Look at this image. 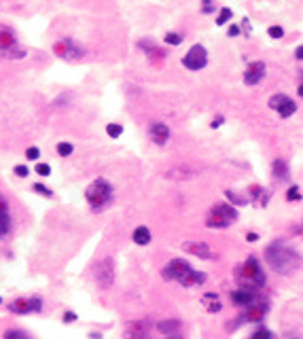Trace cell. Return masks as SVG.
<instances>
[{
	"instance_id": "cell-1",
	"label": "cell",
	"mask_w": 303,
	"mask_h": 339,
	"mask_svg": "<svg viewBox=\"0 0 303 339\" xmlns=\"http://www.w3.org/2000/svg\"><path fill=\"white\" fill-rule=\"evenodd\" d=\"M265 259H267V265L280 275H291L301 267V257L282 242H271L267 246Z\"/></svg>"
},
{
	"instance_id": "cell-2",
	"label": "cell",
	"mask_w": 303,
	"mask_h": 339,
	"mask_svg": "<svg viewBox=\"0 0 303 339\" xmlns=\"http://www.w3.org/2000/svg\"><path fill=\"white\" fill-rule=\"evenodd\" d=\"M85 200L94 212H104L115 200V189L106 178H96L85 189Z\"/></svg>"
},
{
	"instance_id": "cell-3",
	"label": "cell",
	"mask_w": 303,
	"mask_h": 339,
	"mask_svg": "<svg viewBox=\"0 0 303 339\" xmlns=\"http://www.w3.org/2000/svg\"><path fill=\"white\" fill-rule=\"evenodd\" d=\"M237 282H239V288H250V291H259V288L265 286L267 278L255 257H248L244 261V265L239 267Z\"/></svg>"
},
{
	"instance_id": "cell-4",
	"label": "cell",
	"mask_w": 303,
	"mask_h": 339,
	"mask_svg": "<svg viewBox=\"0 0 303 339\" xmlns=\"http://www.w3.org/2000/svg\"><path fill=\"white\" fill-rule=\"evenodd\" d=\"M195 270L191 267V263L185 259H172L170 263H168L164 270H161V275H164L166 280H172V282H178V284L185 286L189 275H191Z\"/></svg>"
},
{
	"instance_id": "cell-5",
	"label": "cell",
	"mask_w": 303,
	"mask_h": 339,
	"mask_svg": "<svg viewBox=\"0 0 303 339\" xmlns=\"http://www.w3.org/2000/svg\"><path fill=\"white\" fill-rule=\"evenodd\" d=\"M0 55L2 58H11V60L26 58V51L22 47H17L15 32L6 26H0Z\"/></svg>"
},
{
	"instance_id": "cell-6",
	"label": "cell",
	"mask_w": 303,
	"mask_h": 339,
	"mask_svg": "<svg viewBox=\"0 0 303 339\" xmlns=\"http://www.w3.org/2000/svg\"><path fill=\"white\" fill-rule=\"evenodd\" d=\"M53 51L58 58L68 60V62H79L81 58H85V47H81L72 38H62L53 45Z\"/></svg>"
},
{
	"instance_id": "cell-7",
	"label": "cell",
	"mask_w": 303,
	"mask_h": 339,
	"mask_svg": "<svg viewBox=\"0 0 303 339\" xmlns=\"http://www.w3.org/2000/svg\"><path fill=\"white\" fill-rule=\"evenodd\" d=\"M182 66L191 72H197V70H203L208 66V51L203 45H193L182 58Z\"/></svg>"
},
{
	"instance_id": "cell-8",
	"label": "cell",
	"mask_w": 303,
	"mask_h": 339,
	"mask_svg": "<svg viewBox=\"0 0 303 339\" xmlns=\"http://www.w3.org/2000/svg\"><path fill=\"white\" fill-rule=\"evenodd\" d=\"M9 312L24 316V314H38L43 312V301L38 297H19V299L9 303Z\"/></svg>"
},
{
	"instance_id": "cell-9",
	"label": "cell",
	"mask_w": 303,
	"mask_h": 339,
	"mask_svg": "<svg viewBox=\"0 0 303 339\" xmlns=\"http://www.w3.org/2000/svg\"><path fill=\"white\" fill-rule=\"evenodd\" d=\"M96 280L98 284H100L102 288H110L112 282H115V261H112L110 257L102 259L100 263H98L96 267Z\"/></svg>"
},
{
	"instance_id": "cell-10",
	"label": "cell",
	"mask_w": 303,
	"mask_h": 339,
	"mask_svg": "<svg viewBox=\"0 0 303 339\" xmlns=\"http://www.w3.org/2000/svg\"><path fill=\"white\" fill-rule=\"evenodd\" d=\"M265 314H267V303L265 301H257V303H252L250 307H246L244 312H242V316L237 318L236 320V324L231 322V329H237V324L239 322H261L265 318Z\"/></svg>"
},
{
	"instance_id": "cell-11",
	"label": "cell",
	"mask_w": 303,
	"mask_h": 339,
	"mask_svg": "<svg viewBox=\"0 0 303 339\" xmlns=\"http://www.w3.org/2000/svg\"><path fill=\"white\" fill-rule=\"evenodd\" d=\"M265 72H267L265 62H252L250 66L246 68V72H244V85H248V87L259 85L261 81L265 79Z\"/></svg>"
},
{
	"instance_id": "cell-12",
	"label": "cell",
	"mask_w": 303,
	"mask_h": 339,
	"mask_svg": "<svg viewBox=\"0 0 303 339\" xmlns=\"http://www.w3.org/2000/svg\"><path fill=\"white\" fill-rule=\"evenodd\" d=\"M259 301V293L257 291H250V288H237V291L231 293V303L237 307H250L252 303H257Z\"/></svg>"
},
{
	"instance_id": "cell-13",
	"label": "cell",
	"mask_w": 303,
	"mask_h": 339,
	"mask_svg": "<svg viewBox=\"0 0 303 339\" xmlns=\"http://www.w3.org/2000/svg\"><path fill=\"white\" fill-rule=\"evenodd\" d=\"M210 216L221 218L223 223L231 225L237 218V210H236V206H231V203H214L212 210H210Z\"/></svg>"
},
{
	"instance_id": "cell-14",
	"label": "cell",
	"mask_w": 303,
	"mask_h": 339,
	"mask_svg": "<svg viewBox=\"0 0 303 339\" xmlns=\"http://www.w3.org/2000/svg\"><path fill=\"white\" fill-rule=\"evenodd\" d=\"M149 136L157 146H166L168 140H170V127H168L166 123H161V121H155L149 127Z\"/></svg>"
},
{
	"instance_id": "cell-15",
	"label": "cell",
	"mask_w": 303,
	"mask_h": 339,
	"mask_svg": "<svg viewBox=\"0 0 303 339\" xmlns=\"http://www.w3.org/2000/svg\"><path fill=\"white\" fill-rule=\"evenodd\" d=\"M182 250L189 252V254H193V257H200L203 261H212L214 259L212 250H210V246L206 242H187L185 246H182Z\"/></svg>"
},
{
	"instance_id": "cell-16",
	"label": "cell",
	"mask_w": 303,
	"mask_h": 339,
	"mask_svg": "<svg viewBox=\"0 0 303 339\" xmlns=\"http://www.w3.org/2000/svg\"><path fill=\"white\" fill-rule=\"evenodd\" d=\"M132 237H134V242H136L138 246H149L151 244V231H149V227H136Z\"/></svg>"
},
{
	"instance_id": "cell-17",
	"label": "cell",
	"mask_w": 303,
	"mask_h": 339,
	"mask_svg": "<svg viewBox=\"0 0 303 339\" xmlns=\"http://www.w3.org/2000/svg\"><path fill=\"white\" fill-rule=\"evenodd\" d=\"M11 231V214L4 208V203H0V237H4Z\"/></svg>"
},
{
	"instance_id": "cell-18",
	"label": "cell",
	"mask_w": 303,
	"mask_h": 339,
	"mask_svg": "<svg viewBox=\"0 0 303 339\" xmlns=\"http://www.w3.org/2000/svg\"><path fill=\"white\" fill-rule=\"evenodd\" d=\"M273 178H276V180L288 178V166H286L284 159H276V161H273Z\"/></svg>"
},
{
	"instance_id": "cell-19",
	"label": "cell",
	"mask_w": 303,
	"mask_h": 339,
	"mask_svg": "<svg viewBox=\"0 0 303 339\" xmlns=\"http://www.w3.org/2000/svg\"><path fill=\"white\" fill-rule=\"evenodd\" d=\"M225 197H227V200L231 202V206H246V203H248L250 200H248V197H242V195H239V193H236V191H231V189H227V191H225Z\"/></svg>"
},
{
	"instance_id": "cell-20",
	"label": "cell",
	"mask_w": 303,
	"mask_h": 339,
	"mask_svg": "<svg viewBox=\"0 0 303 339\" xmlns=\"http://www.w3.org/2000/svg\"><path fill=\"white\" fill-rule=\"evenodd\" d=\"M288 100H291V98H288L286 94H276V96H271V98H269V102H267V104H269V108H271V110H276V112H278V110H280L282 106H284Z\"/></svg>"
},
{
	"instance_id": "cell-21",
	"label": "cell",
	"mask_w": 303,
	"mask_h": 339,
	"mask_svg": "<svg viewBox=\"0 0 303 339\" xmlns=\"http://www.w3.org/2000/svg\"><path fill=\"white\" fill-rule=\"evenodd\" d=\"M295 112H297V102H295L293 98H291V100H288V102L278 110V115H280L282 119H288V117H293Z\"/></svg>"
},
{
	"instance_id": "cell-22",
	"label": "cell",
	"mask_w": 303,
	"mask_h": 339,
	"mask_svg": "<svg viewBox=\"0 0 303 339\" xmlns=\"http://www.w3.org/2000/svg\"><path fill=\"white\" fill-rule=\"evenodd\" d=\"M164 40H166V45L178 47V45H182V40H185V34H180V32H168L166 36H164Z\"/></svg>"
},
{
	"instance_id": "cell-23",
	"label": "cell",
	"mask_w": 303,
	"mask_h": 339,
	"mask_svg": "<svg viewBox=\"0 0 303 339\" xmlns=\"http://www.w3.org/2000/svg\"><path fill=\"white\" fill-rule=\"evenodd\" d=\"M231 17H234V11H231L229 6H221V11H218V15H216V26H225Z\"/></svg>"
},
{
	"instance_id": "cell-24",
	"label": "cell",
	"mask_w": 303,
	"mask_h": 339,
	"mask_svg": "<svg viewBox=\"0 0 303 339\" xmlns=\"http://www.w3.org/2000/svg\"><path fill=\"white\" fill-rule=\"evenodd\" d=\"M178 327H180L178 320H164V322L157 324V329L161 333H174V331H178Z\"/></svg>"
},
{
	"instance_id": "cell-25",
	"label": "cell",
	"mask_w": 303,
	"mask_h": 339,
	"mask_svg": "<svg viewBox=\"0 0 303 339\" xmlns=\"http://www.w3.org/2000/svg\"><path fill=\"white\" fill-rule=\"evenodd\" d=\"M106 134L110 138H119L123 134V125L121 123H108L106 125Z\"/></svg>"
},
{
	"instance_id": "cell-26",
	"label": "cell",
	"mask_w": 303,
	"mask_h": 339,
	"mask_svg": "<svg viewBox=\"0 0 303 339\" xmlns=\"http://www.w3.org/2000/svg\"><path fill=\"white\" fill-rule=\"evenodd\" d=\"M72 153H74V146L70 142H60L58 144V155H60V157H70Z\"/></svg>"
},
{
	"instance_id": "cell-27",
	"label": "cell",
	"mask_w": 303,
	"mask_h": 339,
	"mask_svg": "<svg viewBox=\"0 0 303 339\" xmlns=\"http://www.w3.org/2000/svg\"><path fill=\"white\" fill-rule=\"evenodd\" d=\"M202 13L203 15L216 13V0H202Z\"/></svg>"
},
{
	"instance_id": "cell-28",
	"label": "cell",
	"mask_w": 303,
	"mask_h": 339,
	"mask_svg": "<svg viewBox=\"0 0 303 339\" xmlns=\"http://www.w3.org/2000/svg\"><path fill=\"white\" fill-rule=\"evenodd\" d=\"M286 200H288V202H299V200H301V191H299L297 185H293L291 189L286 191Z\"/></svg>"
},
{
	"instance_id": "cell-29",
	"label": "cell",
	"mask_w": 303,
	"mask_h": 339,
	"mask_svg": "<svg viewBox=\"0 0 303 339\" xmlns=\"http://www.w3.org/2000/svg\"><path fill=\"white\" fill-rule=\"evenodd\" d=\"M267 34L273 38V40H278L284 36V28H280V26H271V28H267Z\"/></svg>"
},
{
	"instance_id": "cell-30",
	"label": "cell",
	"mask_w": 303,
	"mask_h": 339,
	"mask_svg": "<svg viewBox=\"0 0 303 339\" xmlns=\"http://www.w3.org/2000/svg\"><path fill=\"white\" fill-rule=\"evenodd\" d=\"M32 189L36 191L38 195H45V197H53V191H51V189H47L45 185H40V182H36V185H32Z\"/></svg>"
},
{
	"instance_id": "cell-31",
	"label": "cell",
	"mask_w": 303,
	"mask_h": 339,
	"mask_svg": "<svg viewBox=\"0 0 303 339\" xmlns=\"http://www.w3.org/2000/svg\"><path fill=\"white\" fill-rule=\"evenodd\" d=\"M34 172H36L38 176H49L51 174V168H49V164H40L38 161V164L34 166Z\"/></svg>"
},
{
	"instance_id": "cell-32",
	"label": "cell",
	"mask_w": 303,
	"mask_h": 339,
	"mask_svg": "<svg viewBox=\"0 0 303 339\" xmlns=\"http://www.w3.org/2000/svg\"><path fill=\"white\" fill-rule=\"evenodd\" d=\"M26 157L30 159V161H38V157H40V148L38 146H30L26 151Z\"/></svg>"
},
{
	"instance_id": "cell-33",
	"label": "cell",
	"mask_w": 303,
	"mask_h": 339,
	"mask_svg": "<svg viewBox=\"0 0 303 339\" xmlns=\"http://www.w3.org/2000/svg\"><path fill=\"white\" fill-rule=\"evenodd\" d=\"M250 339H273V333L271 331H267V329H259Z\"/></svg>"
},
{
	"instance_id": "cell-34",
	"label": "cell",
	"mask_w": 303,
	"mask_h": 339,
	"mask_svg": "<svg viewBox=\"0 0 303 339\" xmlns=\"http://www.w3.org/2000/svg\"><path fill=\"white\" fill-rule=\"evenodd\" d=\"M4 339H30V337H28L26 333H22V331H6Z\"/></svg>"
},
{
	"instance_id": "cell-35",
	"label": "cell",
	"mask_w": 303,
	"mask_h": 339,
	"mask_svg": "<svg viewBox=\"0 0 303 339\" xmlns=\"http://www.w3.org/2000/svg\"><path fill=\"white\" fill-rule=\"evenodd\" d=\"M13 172H15V174L19 176V178H26V176L30 174V170H28V166H22V164H19V166L13 168Z\"/></svg>"
},
{
	"instance_id": "cell-36",
	"label": "cell",
	"mask_w": 303,
	"mask_h": 339,
	"mask_svg": "<svg viewBox=\"0 0 303 339\" xmlns=\"http://www.w3.org/2000/svg\"><path fill=\"white\" fill-rule=\"evenodd\" d=\"M239 32H242V28H239V26H229V30H227V34H229V36L231 38H236V36H239Z\"/></svg>"
},
{
	"instance_id": "cell-37",
	"label": "cell",
	"mask_w": 303,
	"mask_h": 339,
	"mask_svg": "<svg viewBox=\"0 0 303 339\" xmlns=\"http://www.w3.org/2000/svg\"><path fill=\"white\" fill-rule=\"evenodd\" d=\"M223 123H225V117L218 115V117H214V119H212V123H210V127H212V130H216V127H221Z\"/></svg>"
},
{
	"instance_id": "cell-38",
	"label": "cell",
	"mask_w": 303,
	"mask_h": 339,
	"mask_svg": "<svg viewBox=\"0 0 303 339\" xmlns=\"http://www.w3.org/2000/svg\"><path fill=\"white\" fill-rule=\"evenodd\" d=\"M221 309H223V305H221V303L216 301V303H212V305L208 307V312H212V314H214V312H221Z\"/></svg>"
},
{
	"instance_id": "cell-39",
	"label": "cell",
	"mask_w": 303,
	"mask_h": 339,
	"mask_svg": "<svg viewBox=\"0 0 303 339\" xmlns=\"http://www.w3.org/2000/svg\"><path fill=\"white\" fill-rule=\"evenodd\" d=\"M295 58H297L299 62H303V45H299L297 49H295Z\"/></svg>"
},
{
	"instance_id": "cell-40",
	"label": "cell",
	"mask_w": 303,
	"mask_h": 339,
	"mask_svg": "<svg viewBox=\"0 0 303 339\" xmlns=\"http://www.w3.org/2000/svg\"><path fill=\"white\" fill-rule=\"evenodd\" d=\"M74 320H76V314H72V312L64 314V322H74Z\"/></svg>"
},
{
	"instance_id": "cell-41",
	"label": "cell",
	"mask_w": 303,
	"mask_h": 339,
	"mask_svg": "<svg viewBox=\"0 0 303 339\" xmlns=\"http://www.w3.org/2000/svg\"><path fill=\"white\" fill-rule=\"evenodd\" d=\"M246 239H248V242H257V239H259V233H246Z\"/></svg>"
},
{
	"instance_id": "cell-42",
	"label": "cell",
	"mask_w": 303,
	"mask_h": 339,
	"mask_svg": "<svg viewBox=\"0 0 303 339\" xmlns=\"http://www.w3.org/2000/svg\"><path fill=\"white\" fill-rule=\"evenodd\" d=\"M297 94H299V98H303V81L299 83V87H297Z\"/></svg>"
},
{
	"instance_id": "cell-43",
	"label": "cell",
	"mask_w": 303,
	"mask_h": 339,
	"mask_svg": "<svg viewBox=\"0 0 303 339\" xmlns=\"http://www.w3.org/2000/svg\"><path fill=\"white\" fill-rule=\"evenodd\" d=\"M299 74H301V81H303V70H301V72H299Z\"/></svg>"
},
{
	"instance_id": "cell-44",
	"label": "cell",
	"mask_w": 303,
	"mask_h": 339,
	"mask_svg": "<svg viewBox=\"0 0 303 339\" xmlns=\"http://www.w3.org/2000/svg\"><path fill=\"white\" fill-rule=\"evenodd\" d=\"M174 339H178V337H174Z\"/></svg>"
},
{
	"instance_id": "cell-45",
	"label": "cell",
	"mask_w": 303,
	"mask_h": 339,
	"mask_svg": "<svg viewBox=\"0 0 303 339\" xmlns=\"http://www.w3.org/2000/svg\"><path fill=\"white\" fill-rule=\"evenodd\" d=\"M0 301H2V299H0Z\"/></svg>"
}]
</instances>
